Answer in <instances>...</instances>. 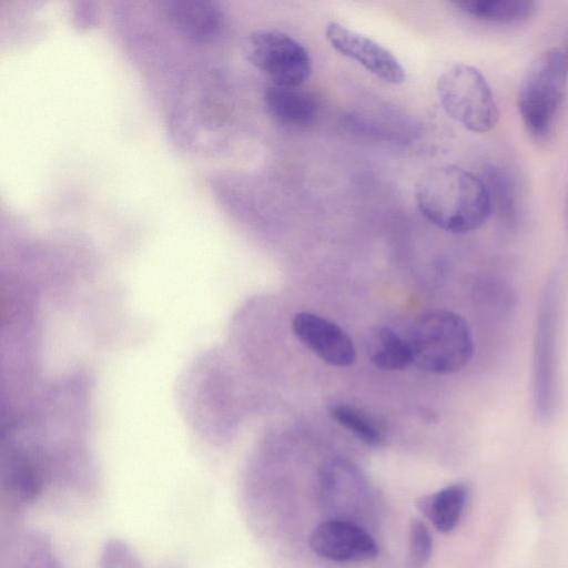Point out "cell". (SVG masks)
<instances>
[{"label": "cell", "mask_w": 568, "mask_h": 568, "mask_svg": "<svg viewBox=\"0 0 568 568\" xmlns=\"http://www.w3.org/2000/svg\"><path fill=\"white\" fill-rule=\"evenodd\" d=\"M415 199L429 222L450 233L474 231L491 213L481 179L456 165L425 173L416 184Z\"/></svg>", "instance_id": "1"}, {"label": "cell", "mask_w": 568, "mask_h": 568, "mask_svg": "<svg viewBox=\"0 0 568 568\" xmlns=\"http://www.w3.org/2000/svg\"><path fill=\"white\" fill-rule=\"evenodd\" d=\"M568 83V37L540 53L524 74L518 109L529 134L546 139L564 101Z\"/></svg>", "instance_id": "2"}, {"label": "cell", "mask_w": 568, "mask_h": 568, "mask_svg": "<svg viewBox=\"0 0 568 568\" xmlns=\"http://www.w3.org/2000/svg\"><path fill=\"white\" fill-rule=\"evenodd\" d=\"M407 342L413 364L433 374H452L470 361L474 343L466 321L449 311H432L412 325Z\"/></svg>", "instance_id": "3"}, {"label": "cell", "mask_w": 568, "mask_h": 568, "mask_svg": "<svg viewBox=\"0 0 568 568\" xmlns=\"http://www.w3.org/2000/svg\"><path fill=\"white\" fill-rule=\"evenodd\" d=\"M437 94L446 113L473 132L490 131L498 110L485 77L476 68L458 63L437 80Z\"/></svg>", "instance_id": "4"}, {"label": "cell", "mask_w": 568, "mask_h": 568, "mask_svg": "<svg viewBox=\"0 0 568 568\" xmlns=\"http://www.w3.org/2000/svg\"><path fill=\"white\" fill-rule=\"evenodd\" d=\"M244 54L278 87L298 88L312 71L311 57L304 45L276 30L251 33L244 43Z\"/></svg>", "instance_id": "5"}, {"label": "cell", "mask_w": 568, "mask_h": 568, "mask_svg": "<svg viewBox=\"0 0 568 568\" xmlns=\"http://www.w3.org/2000/svg\"><path fill=\"white\" fill-rule=\"evenodd\" d=\"M321 499L329 519L354 523L369 504V485L361 469L344 458L325 463L320 476Z\"/></svg>", "instance_id": "6"}, {"label": "cell", "mask_w": 568, "mask_h": 568, "mask_svg": "<svg viewBox=\"0 0 568 568\" xmlns=\"http://www.w3.org/2000/svg\"><path fill=\"white\" fill-rule=\"evenodd\" d=\"M325 36L336 51L356 61L384 82L399 84L405 81V70L400 62L376 41L335 21L327 23Z\"/></svg>", "instance_id": "7"}, {"label": "cell", "mask_w": 568, "mask_h": 568, "mask_svg": "<svg viewBox=\"0 0 568 568\" xmlns=\"http://www.w3.org/2000/svg\"><path fill=\"white\" fill-rule=\"evenodd\" d=\"M311 549L322 558L338 562L363 561L378 554L375 539L358 524L328 519L313 529Z\"/></svg>", "instance_id": "8"}, {"label": "cell", "mask_w": 568, "mask_h": 568, "mask_svg": "<svg viewBox=\"0 0 568 568\" xmlns=\"http://www.w3.org/2000/svg\"><path fill=\"white\" fill-rule=\"evenodd\" d=\"M556 301L554 291L544 297L535 351V398L541 415L552 412L556 397Z\"/></svg>", "instance_id": "9"}, {"label": "cell", "mask_w": 568, "mask_h": 568, "mask_svg": "<svg viewBox=\"0 0 568 568\" xmlns=\"http://www.w3.org/2000/svg\"><path fill=\"white\" fill-rule=\"evenodd\" d=\"M295 336L325 363L346 367L356 359L351 337L338 325L317 314L300 312L292 321Z\"/></svg>", "instance_id": "10"}, {"label": "cell", "mask_w": 568, "mask_h": 568, "mask_svg": "<svg viewBox=\"0 0 568 568\" xmlns=\"http://www.w3.org/2000/svg\"><path fill=\"white\" fill-rule=\"evenodd\" d=\"M264 103L272 119L290 129H305L317 114L314 97L298 88L272 84L264 92Z\"/></svg>", "instance_id": "11"}, {"label": "cell", "mask_w": 568, "mask_h": 568, "mask_svg": "<svg viewBox=\"0 0 568 568\" xmlns=\"http://www.w3.org/2000/svg\"><path fill=\"white\" fill-rule=\"evenodd\" d=\"M164 10L176 29L195 40L211 39L222 23L220 8L206 0H170Z\"/></svg>", "instance_id": "12"}, {"label": "cell", "mask_w": 568, "mask_h": 568, "mask_svg": "<svg viewBox=\"0 0 568 568\" xmlns=\"http://www.w3.org/2000/svg\"><path fill=\"white\" fill-rule=\"evenodd\" d=\"M481 181L488 194L491 212H495L507 225L516 223L519 216L520 197L511 173L500 165H487Z\"/></svg>", "instance_id": "13"}, {"label": "cell", "mask_w": 568, "mask_h": 568, "mask_svg": "<svg viewBox=\"0 0 568 568\" xmlns=\"http://www.w3.org/2000/svg\"><path fill=\"white\" fill-rule=\"evenodd\" d=\"M466 501V486L454 484L420 498L418 508L438 531L449 532L459 523Z\"/></svg>", "instance_id": "14"}, {"label": "cell", "mask_w": 568, "mask_h": 568, "mask_svg": "<svg viewBox=\"0 0 568 568\" xmlns=\"http://www.w3.org/2000/svg\"><path fill=\"white\" fill-rule=\"evenodd\" d=\"M453 4L474 19L496 24L525 21L537 8L531 0H457Z\"/></svg>", "instance_id": "15"}, {"label": "cell", "mask_w": 568, "mask_h": 568, "mask_svg": "<svg viewBox=\"0 0 568 568\" xmlns=\"http://www.w3.org/2000/svg\"><path fill=\"white\" fill-rule=\"evenodd\" d=\"M367 355L377 368L398 371L413 364L406 338L388 327H377L368 336Z\"/></svg>", "instance_id": "16"}, {"label": "cell", "mask_w": 568, "mask_h": 568, "mask_svg": "<svg viewBox=\"0 0 568 568\" xmlns=\"http://www.w3.org/2000/svg\"><path fill=\"white\" fill-rule=\"evenodd\" d=\"M331 417L369 446H378L384 435L379 425L366 412L353 405L339 403L328 408Z\"/></svg>", "instance_id": "17"}, {"label": "cell", "mask_w": 568, "mask_h": 568, "mask_svg": "<svg viewBox=\"0 0 568 568\" xmlns=\"http://www.w3.org/2000/svg\"><path fill=\"white\" fill-rule=\"evenodd\" d=\"M408 561L412 568L424 567L433 554V537L427 526L417 518L409 525Z\"/></svg>", "instance_id": "18"}, {"label": "cell", "mask_w": 568, "mask_h": 568, "mask_svg": "<svg viewBox=\"0 0 568 568\" xmlns=\"http://www.w3.org/2000/svg\"><path fill=\"white\" fill-rule=\"evenodd\" d=\"M565 217H566V222L568 224V192H567L566 204H565Z\"/></svg>", "instance_id": "19"}]
</instances>
